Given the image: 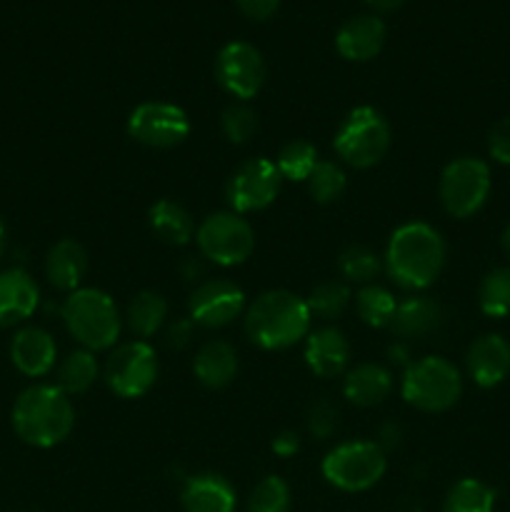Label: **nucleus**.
Instances as JSON below:
<instances>
[{"label":"nucleus","mask_w":510,"mask_h":512,"mask_svg":"<svg viewBox=\"0 0 510 512\" xmlns=\"http://www.w3.org/2000/svg\"><path fill=\"white\" fill-rule=\"evenodd\" d=\"M445 240L433 225L403 223L393 230L385 248V273L403 290H425L438 280L445 265Z\"/></svg>","instance_id":"1"},{"label":"nucleus","mask_w":510,"mask_h":512,"mask_svg":"<svg viewBox=\"0 0 510 512\" xmlns=\"http://www.w3.org/2000/svg\"><path fill=\"white\" fill-rule=\"evenodd\" d=\"M310 315L308 303L290 290H268L245 313V333L258 348L285 350L308 338Z\"/></svg>","instance_id":"2"},{"label":"nucleus","mask_w":510,"mask_h":512,"mask_svg":"<svg viewBox=\"0 0 510 512\" xmlns=\"http://www.w3.org/2000/svg\"><path fill=\"white\" fill-rule=\"evenodd\" d=\"M75 410L58 385H33L13 405V430L33 448H55L70 435Z\"/></svg>","instance_id":"3"},{"label":"nucleus","mask_w":510,"mask_h":512,"mask_svg":"<svg viewBox=\"0 0 510 512\" xmlns=\"http://www.w3.org/2000/svg\"><path fill=\"white\" fill-rule=\"evenodd\" d=\"M63 320L68 333L90 353L113 348L123 328L115 300L98 288L73 290L63 303Z\"/></svg>","instance_id":"4"},{"label":"nucleus","mask_w":510,"mask_h":512,"mask_svg":"<svg viewBox=\"0 0 510 512\" xmlns=\"http://www.w3.org/2000/svg\"><path fill=\"white\" fill-rule=\"evenodd\" d=\"M405 403L423 413H445L453 408L463 393L460 370L440 355H425L408 365L400 385Z\"/></svg>","instance_id":"5"},{"label":"nucleus","mask_w":510,"mask_h":512,"mask_svg":"<svg viewBox=\"0 0 510 512\" xmlns=\"http://www.w3.org/2000/svg\"><path fill=\"white\" fill-rule=\"evenodd\" d=\"M333 148L343 163L365 170L378 165L390 148V125L383 113L370 105L353 108L340 123Z\"/></svg>","instance_id":"6"},{"label":"nucleus","mask_w":510,"mask_h":512,"mask_svg":"<svg viewBox=\"0 0 510 512\" xmlns=\"http://www.w3.org/2000/svg\"><path fill=\"white\" fill-rule=\"evenodd\" d=\"M388 460H385L383 448L370 440H350L340 443L338 448L330 450L323 458V478L333 488L345 490V493H363L373 488L385 475Z\"/></svg>","instance_id":"7"},{"label":"nucleus","mask_w":510,"mask_h":512,"mask_svg":"<svg viewBox=\"0 0 510 512\" xmlns=\"http://www.w3.org/2000/svg\"><path fill=\"white\" fill-rule=\"evenodd\" d=\"M440 203H443L445 213L453 218L465 220L473 218L490 195V168L485 160L465 155V158H455L445 165L443 175H440Z\"/></svg>","instance_id":"8"},{"label":"nucleus","mask_w":510,"mask_h":512,"mask_svg":"<svg viewBox=\"0 0 510 512\" xmlns=\"http://www.w3.org/2000/svg\"><path fill=\"white\" fill-rule=\"evenodd\" d=\"M195 240L210 263L233 268V265L245 263L253 255L255 233L248 220L238 213H213L198 225Z\"/></svg>","instance_id":"9"},{"label":"nucleus","mask_w":510,"mask_h":512,"mask_svg":"<svg viewBox=\"0 0 510 512\" xmlns=\"http://www.w3.org/2000/svg\"><path fill=\"white\" fill-rule=\"evenodd\" d=\"M158 355L145 340H133L110 353L105 363V383L118 398H143L158 380Z\"/></svg>","instance_id":"10"},{"label":"nucleus","mask_w":510,"mask_h":512,"mask_svg":"<svg viewBox=\"0 0 510 512\" xmlns=\"http://www.w3.org/2000/svg\"><path fill=\"white\" fill-rule=\"evenodd\" d=\"M280 183H283V178H280L273 160L250 158L230 175L228 185H225V198H228L233 213H258V210H265L275 203Z\"/></svg>","instance_id":"11"},{"label":"nucleus","mask_w":510,"mask_h":512,"mask_svg":"<svg viewBox=\"0 0 510 512\" xmlns=\"http://www.w3.org/2000/svg\"><path fill=\"white\" fill-rule=\"evenodd\" d=\"M128 133L148 148L168 150L190 135V118L183 108L163 100L140 103L128 118Z\"/></svg>","instance_id":"12"},{"label":"nucleus","mask_w":510,"mask_h":512,"mask_svg":"<svg viewBox=\"0 0 510 512\" xmlns=\"http://www.w3.org/2000/svg\"><path fill=\"white\" fill-rule=\"evenodd\" d=\"M265 60L255 45L245 40H233L223 45L215 58V80L225 93L238 100H250L260 93L265 83Z\"/></svg>","instance_id":"13"},{"label":"nucleus","mask_w":510,"mask_h":512,"mask_svg":"<svg viewBox=\"0 0 510 512\" xmlns=\"http://www.w3.org/2000/svg\"><path fill=\"white\" fill-rule=\"evenodd\" d=\"M245 308V293L230 280H205L190 293V323L200 328H225L240 318Z\"/></svg>","instance_id":"14"},{"label":"nucleus","mask_w":510,"mask_h":512,"mask_svg":"<svg viewBox=\"0 0 510 512\" xmlns=\"http://www.w3.org/2000/svg\"><path fill=\"white\" fill-rule=\"evenodd\" d=\"M465 368L478 388H495L510 375V343L498 333H485L470 343Z\"/></svg>","instance_id":"15"},{"label":"nucleus","mask_w":510,"mask_h":512,"mask_svg":"<svg viewBox=\"0 0 510 512\" xmlns=\"http://www.w3.org/2000/svg\"><path fill=\"white\" fill-rule=\"evenodd\" d=\"M40 288L33 275L23 268L0 273V328L25 323L38 310Z\"/></svg>","instance_id":"16"},{"label":"nucleus","mask_w":510,"mask_h":512,"mask_svg":"<svg viewBox=\"0 0 510 512\" xmlns=\"http://www.w3.org/2000/svg\"><path fill=\"white\" fill-rule=\"evenodd\" d=\"M58 345L43 328H23L10 340V360L15 370L28 378H43L55 368Z\"/></svg>","instance_id":"17"},{"label":"nucleus","mask_w":510,"mask_h":512,"mask_svg":"<svg viewBox=\"0 0 510 512\" xmlns=\"http://www.w3.org/2000/svg\"><path fill=\"white\" fill-rule=\"evenodd\" d=\"M305 363L318 378H338L350 363V343L338 328H320L305 338Z\"/></svg>","instance_id":"18"},{"label":"nucleus","mask_w":510,"mask_h":512,"mask_svg":"<svg viewBox=\"0 0 510 512\" xmlns=\"http://www.w3.org/2000/svg\"><path fill=\"white\" fill-rule=\"evenodd\" d=\"M385 45V23L378 15H355L335 35V48L345 60L365 63Z\"/></svg>","instance_id":"19"},{"label":"nucleus","mask_w":510,"mask_h":512,"mask_svg":"<svg viewBox=\"0 0 510 512\" xmlns=\"http://www.w3.org/2000/svg\"><path fill=\"white\" fill-rule=\"evenodd\" d=\"M185 512H235V488L215 473H200L180 493Z\"/></svg>","instance_id":"20"},{"label":"nucleus","mask_w":510,"mask_h":512,"mask_svg":"<svg viewBox=\"0 0 510 512\" xmlns=\"http://www.w3.org/2000/svg\"><path fill=\"white\" fill-rule=\"evenodd\" d=\"M85 273H88V253H85V248L78 240L65 238L48 250L45 275H48L53 288L73 293L83 283Z\"/></svg>","instance_id":"21"},{"label":"nucleus","mask_w":510,"mask_h":512,"mask_svg":"<svg viewBox=\"0 0 510 512\" xmlns=\"http://www.w3.org/2000/svg\"><path fill=\"white\" fill-rule=\"evenodd\" d=\"M393 390V375L388 368L378 363H363L355 365L353 370L345 373L343 393L350 403L360 405V408H373L380 405Z\"/></svg>","instance_id":"22"},{"label":"nucleus","mask_w":510,"mask_h":512,"mask_svg":"<svg viewBox=\"0 0 510 512\" xmlns=\"http://www.w3.org/2000/svg\"><path fill=\"white\" fill-rule=\"evenodd\" d=\"M440 323H443V308L433 298L413 295L398 303L390 330L400 338H425L438 330Z\"/></svg>","instance_id":"23"},{"label":"nucleus","mask_w":510,"mask_h":512,"mask_svg":"<svg viewBox=\"0 0 510 512\" xmlns=\"http://www.w3.org/2000/svg\"><path fill=\"white\" fill-rule=\"evenodd\" d=\"M195 378L205 385V388H225L233 383L235 373H238V353L225 340H210L195 355Z\"/></svg>","instance_id":"24"},{"label":"nucleus","mask_w":510,"mask_h":512,"mask_svg":"<svg viewBox=\"0 0 510 512\" xmlns=\"http://www.w3.org/2000/svg\"><path fill=\"white\" fill-rule=\"evenodd\" d=\"M148 220L153 233L158 235L163 243L188 245L190 240H193V233H195L193 218H190L188 210H185L180 203H175V200L170 198L158 200V203L150 208Z\"/></svg>","instance_id":"25"},{"label":"nucleus","mask_w":510,"mask_h":512,"mask_svg":"<svg viewBox=\"0 0 510 512\" xmlns=\"http://www.w3.org/2000/svg\"><path fill=\"white\" fill-rule=\"evenodd\" d=\"M165 318H168V303H165L163 295L153 293V290H143V293L135 295L128 305V313H125L128 330L138 335L140 340L158 333Z\"/></svg>","instance_id":"26"},{"label":"nucleus","mask_w":510,"mask_h":512,"mask_svg":"<svg viewBox=\"0 0 510 512\" xmlns=\"http://www.w3.org/2000/svg\"><path fill=\"white\" fill-rule=\"evenodd\" d=\"M495 490L483 480L463 478L448 490L443 512H493Z\"/></svg>","instance_id":"27"},{"label":"nucleus","mask_w":510,"mask_h":512,"mask_svg":"<svg viewBox=\"0 0 510 512\" xmlns=\"http://www.w3.org/2000/svg\"><path fill=\"white\" fill-rule=\"evenodd\" d=\"M98 378V360L90 350H73L58 368V388L65 395L85 393Z\"/></svg>","instance_id":"28"},{"label":"nucleus","mask_w":510,"mask_h":512,"mask_svg":"<svg viewBox=\"0 0 510 512\" xmlns=\"http://www.w3.org/2000/svg\"><path fill=\"white\" fill-rule=\"evenodd\" d=\"M355 308H358L360 320L370 328H390L393 323L395 308H398V300L383 285H365L363 290L355 298Z\"/></svg>","instance_id":"29"},{"label":"nucleus","mask_w":510,"mask_h":512,"mask_svg":"<svg viewBox=\"0 0 510 512\" xmlns=\"http://www.w3.org/2000/svg\"><path fill=\"white\" fill-rule=\"evenodd\" d=\"M305 303H308V310L313 318L335 320L348 308L350 290L343 280H325V283H318L310 290Z\"/></svg>","instance_id":"30"},{"label":"nucleus","mask_w":510,"mask_h":512,"mask_svg":"<svg viewBox=\"0 0 510 512\" xmlns=\"http://www.w3.org/2000/svg\"><path fill=\"white\" fill-rule=\"evenodd\" d=\"M478 305L488 318L510 315V268H495L480 280Z\"/></svg>","instance_id":"31"},{"label":"nucleus","mask_w":510,"mask_h":512,"mask_svg":"<svg viewBox=\"0 0 510 512\" xmlns=\"http://www.w3.org/2000/svg\"><path fill=\"white\" fill-rule=\"evenodd\" d=\"M315 163H318V150L308 140H290L275 158V168L285 180H308Z\"/></svg>","instance_id":"32"},{"label":"nucleus","mask_w":510,"mask_h":512,"mask_svg":"<svg viewBox=\"0 0 510 512\" xmlns=\"http://www.w3.org/2000/svg\"><path fill=\"white\" fill-rule=\"evenodd\" d=\"M305 183H308V190L315 203L323 205L343 198L345 188H348V178H345L343 168L338 163H333V160H318Z\"/></svg>","instance_id":"33"},{"label":"nucleus","mask_w":510,"mask_h":512,"mask_svg":"<svg viewBox=\"0 0 510 512\" xmlns=\"http://www.w3.org/2000/svg\"><path fill=\"white\" fill-rule=\"evenodd\" d=\"M338 265L345 280L360 285H370V280L380 273V258L365 245H350L348 250H343Z\"/></svg>","instance_id":"34"},{"label":"nucleus","mask_w":510,"mask_h":512,"mask_svg":"<svg viewBox=\"0 0 510 512\" xmlns=\"http://www.w3.org/2000/svg\"><path fill=\"white\" fill-rule=\"evenodd\" d=\"M290 510V488L278 475H268L255 485L250 493L248 512H288Z\"/></svg>","instance_id":"35"},{"label":"nucleus","mask_w":510,"mask_h":512,"mask_svg":"<svg viewBox=\"0 0 510 512\" xmlns=\"http://www.w3.org/2000/svg\"><path fill=\"white\" fill-rule=\"evenodd\" d=\"M220 125H223V133L230 143L243 145L248 143L255 135V130H258V115H255V110L248 108V105L235 103L223 110Z\"/></svg>","instance_id":"36"},{"label":"nucleus","mask_w":510,"mask_h":512,"mask_svg":"<svg viewBox=\"0 0 510 512\" xmlns=\"http://www.w3.org/2000/svg\"><path fill=\"white\" fill-rule=\"evenodd\" d=\"M338 428V408L330 400H318L308 413V430L318 440L330 438Z\"/></svg>","instance_id":"37"},{"label":"nucleus","mask_w":510,"mask_h":512,"mask_svg":"<svg viewBox=\"0 0 510 512\" xmlns=\"http://www.w3.org/2000/svg\"><path fill=\"white\" fill-rule=\"evenodd\" d=\"M488 153L490 158L498 160V163L510 165V115L498 120V123L493 125V130H490Z\"/></svg>","instance_id":"38"},{"label":"nucleus","mask_w":510,"mask_h":512,"mask_svg":"<svg viewBox=\"0 0 510 512\" xmlns=\"http://www.w3.org/2000/svg\"><path fill=\"white\" fill-rule=\"evenodd\" d=\"M238 8L250 20H268L280 8V0H238Z\"/></svg>","instance_id":"39"},{"label":"nucleus","mask_w":510,"mask_h":512,"mask_svg":"<svg viewBox=\"0 0 510 512\" xmlns=\"http://www.w3.org/2000/svg\"><path fill=\"white\" fill-rule=\"evenodd\" d=\"M298 450H300V438L298 433H293V430H283V433L273 440V453L280 455V458H290V455H295Z\"/></svg>","instance_id":"40"},{"label":"nucleus","mask_w":510,"mask_h":512,"mask_svg":"<svg viewBox=\"0 0 510 512\" xmlns=\"http://www.w3.org/2000/svg\"><path fill=\"white\" fill-rule=\"evenodd\" d=\"M190 320H178V323L173 325V328H170V333H168V343L173 345V348H183V345H188V340H190Z\"/></svg>","instance_id":"41"},{"label":"nucleus","mask_w":510,"mask_h":512,"mask_svg":"<svg viewBox=\"0 0 510 512\" xmlns=\"http://www.w3.org/2000/svg\"><path fill=\"white\" fill-rule=\"evenodd\" d=\"M370 8L380 10V13H390V10H398L405 0H365Z\"/></svg>","instance_id":"42"},{"label":"nucleus","mask_w":510,"mask_h":512,"mask_svg":"<svg viewBox=\"0 0 510 512\" xmlns=\"http://www.w3.org/2000/svg\"><path fill=\"white\" fill-rule=\"evenodd\" d=\"M5 240H8V230H5V223L0 220V258H3L5 253Z\"/></svg>","instance_id":"43"},{"label":"nucleus","mask_w":510,"mask_h":512,"mask_svg":"<svg viewBox=\"0 0 510 512\" xmlns=\"http://www.w3.org/2000/svg\"><path fill=\"white\" fill-rule=\"evenodd\" d=\"M500 243H503L505 255H508V258H510V225L503 230V240H500Z\"/></svg>","instance_id":"44"}]
</instances>
